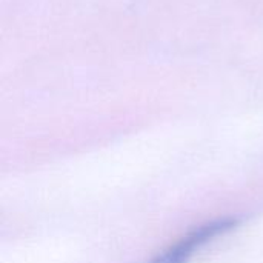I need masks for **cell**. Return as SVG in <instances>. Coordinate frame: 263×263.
I'll use <instances>...</instances> for the list:
<instances>
[{"label": "cell", "mask_w": 263, "mask_h": 263, "mask_svg": "<svg viewBox=\"0 0 263 263\" xmlns=\"http://www.w3.org/2000/svg\"><path fill=\"white\" fill-rule=\"evenodd\" d=\"M240 223V217H220L211 222H205L191 230L185 237H182L180 242L168 248L165 253L145 263H188L194 257L197 250L236 230Z\"/></svg>", "instance_id": "6da1fadb"}]
</instances>
